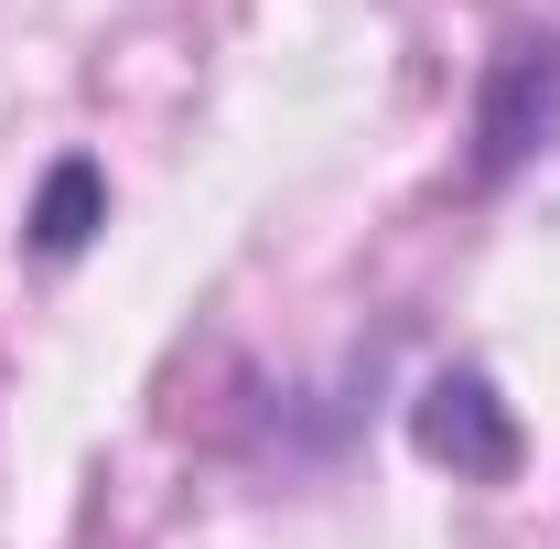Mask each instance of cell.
<instances>
[{
    "mask_svg": "<svg viewBox=\"0 0 560 549\" xmlns=\"http://www.w3.org/2000/svg\"><path fill=\"white\" fill-rule=\"evenodd\" d=\"M560 140V44L550 33H517L495 55L486 97H475V184H506L528 151Z\"/></svg>",
    "mask_w": 560,
    "mask_h": 549,
    "instance_id": "obj_1",
    "label": "cell"
},
{
    "mask_svg": "<svg viewBox=\"0 0 560 549\" xmlns=\"http://www.w3.org/2000/svg\"><path fill=\"white\" fill-rule=\"evenodd\" d=\"M410 442L431 453V464L475 475V484H506V475H517V420H506V399H495L486 366H442V377L410 399Z\"/></svg>",
    "mask_w": 560,
    "mask_h": 549,
    "instance_id": "obj_2",
    "label": "cell"
},
{
    "mask_svg": "<svg viewBox=\"0 0 560 549\" xmlns=\"http://www.w3.org/2000/svg\"><path fill=\"white\" fill-rule=\"evenodd\" d=\"M97 215H108L97 162H55V173H44V195H33V248H44V259H75V248L97 237Z\"/></svg>",
    "mask_w": 560,
    "mask_h": 549,
    "instance_id": "obj_3",
    "label": "cell"
}]
</instances>
